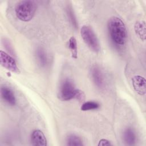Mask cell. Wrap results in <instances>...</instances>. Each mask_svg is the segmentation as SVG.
I'll list each match as a JSON object with an SVG mask.
<instances>
[{"label": "cell", "mask_w": 146, "mask_h": 146, "mask_svg": "<svg viewBox=\"0 0 146 146\" xmlns=\"http://www.w3.org/2000/svg\"><path fill=\"white\" fill-rule=\"evenodd\" d=\"M68 47L70 50L71 56L73 58L76 59L78 57V47L76 40L74 36H71L68 40Z\"/></svg>", "instance_id": "cell-14"}, {"label": "cell", "mask_w": 146, "mask_h": 146, "mask_svg": "<svg viewBox=\"0 0 146 146\" xmlns=\"http://www.w3.org/2000/svg\"><path fill=\"white\" fill-rule=\"evenodd\" d=\"M134 30L139 37L144 41L146 38V25L145 21L136 22L134 25Z\"/></svg>", "instance_id": "cell-10"}, {"label": "cell", "mask_w": 146, "mask_h": 146, "mask_svg": "<svg viewBox=\"0 0 146 146\" xmlns=\"http://www.w3.org/2000/svg\"><path fill=\"white\" fill-rule=\"evenodd\" d=\"M36 57L42 66H45L47 63V56L45 51L42 48H38L36 51Z\"/></svg>", "instance_id": "cell-13"}, {"label": "cell", "mask_w": 146, "mask_h": 146, "mask_svg": "<svg viewBox=\"0 0 146 146\" xmlns=\"http://www.w3.org/2000/svg\"><path fill=\"white\" fill-rule=\"evenodd\" d=\"M58 97L63 101H68L72 99L82 100L84 99V96L82 91L75 88L71 80L66 79L60 84L58 91Z\"/></svg>", "instance_id": "cell-2"}, {"label": "cell", "mask_w": 146, "mask_h": 146, "mask_svg": "<svg viewBox=\"0 0 146 146\" xmlns=\"http://www.w3.org/2000/svg\"><path fill=\"white\" fill-rule=\"evenodd\" d=\"M82 38L87 46L93 51L97 52L100 50L99 40L92 29L87 25H84L80 29Z\"/></svg>", "instance_id": "cell-4"}, {"label": "cell", "mask_w": 146, "mask_h": 146, "mask_svg": "<svg viewBox=\"0 0 146 146\" xmlns=\"http://www.w3.org/2000/svg\"><path fill=\"white\" fill-rule=\"evenodd\" d=\"M67 14H68V18L71 23V24L72 25V26L75 27L76 28L77 27V22H76V19L75 18V16L74 14V12L72 10V9L71 7H69L67 9Z\"/></svg>", "instance_id": "cell-16"}, {"label": "cell", "mask_w": 146, "mask_h": 146, "mask_svg": "<svg viewBox=\"0 0 146 146\" xmlns=\"http://www.w3.org/2000/svg\"><path fill=\"white\" fill-rule=\"evenodd\" d=\"M66 143L69 146H82L84 145L82 139L75 134L69 135L67 137Z\"/></svg>", "instance_id": "cell-12"}, {"label": "cell", "mask_w": 146, "mask_h": 146, "mask_svg": "<svg viewBox=\"0 0 146 146\" xmlns=\"http://www.w3.org/2000/svg\"><path fill=\"white\" fill-rule=\"evenodd\" d=\"M31 144L34 146L47 145V140L43 133L39 129H35L31 135Z\"/></svg>", "instance_id": "cell-8"}, {"label": "cell", "mask_w": 146, "mask_h": 146, "mask_svg": "<svg viewBox=\"0 0 146 146\" xmlns=\"http://www.w3.org/2000/svg\"><path fill=\"white\" fill-rule=\"evenodd\" d=\"M100 107V104L95 101H88L84 102L82 104L80 110L83 111L94 110L99 108Z\"/></svg>", "instance_id": "cell-15"}, {"label": "cell", "mask_w": 146, "mask_h": 146, "mask_svg": "<svg viewBox=\"0 0 146 146\" xmlns=\"http://www.w3.org/2000/svg\"><path fill=\"white\" fill-rule=\"evenodd\" d=\"M108 30L112 40L123 45L127 39V29L123 21L117 17H111L108 22Z\"/></svg>", "instance_id": "cell-1"}, {"label": "cell", "mask_w": 146, "mask_h": 146, "mask_svg": "<svg viewBox=\"0 0 146 146\" xmlns=\"http://www.w3.org/2000/svg\"><path fill=\"white\" fill-rule=\"evenodd\" d=\"M0 63L6 69L15 73L20 72L14 59L7 53L0 51Z\"/></svg>", "instance_id": "cell-5"}, {"label": "cell", "mask_w": 146, "mask_h": 146, "mask_svg": "<svg viewBox=\"0 0 146 146\" xmlns=\"http://www.w3.org/2000/svg\"><path fill=\"white\" fill-rule=\"evenodd\" d=\"M1 95L2 99L11 106L16 104V98L12 90L7 87L2 86L1 88Z\"/></svg>", "instance_id": "cell-9"}, {"label": "cell", "mask_w": 146, "mask_h": 146, "mask_svg": "<svg viewBox=\"0 0 146 146\" xmlns=\"http://www.w3.org/2000/svg\"><path fill=\"white\" fill-rule=\"evenodd\" d=\"M36 8V3L34 1H21L16 5L15 8V15L19 20L23 22H29L34 17Z\"/></svg>", "instance_id": "cell-3"}, {"label": "cell", "mask_w": 146, "mask_h": 146, "mask_svg": "<svg viewBox=\"0 0 146 146\" xmlns=\"http://www.w3.org/2000/svg\"><path fill=\"white\" fill-rule=\"evenodd\" d=\"M91 75L95 84L99 88L104 87V79L101 70L96 66L91 68Z\"/></svg>", "instance_id": "cell-7"}, {"label": "cell", "mask_w": 146, "mask_h": 146, "mask_svg": "<svg viewBox=\"0 0 146 146\" xmlns=\"http://www.w3.org/2000/svg\"><path fill=\"white\" fill-rule=\"evenodd\" d=\"M132 83L135 91L140 95L146 93V80L143 76L135 75L132 78Z\"/></svg>", "instance_id": "cell-6"}, {"label": "cell", "mask_w": 146, "mask_h": 146, "mask_svg": "<svg viewBox=\"0 0 146 146\" xmlns=\"http://www.w3.org/2000/svg\"><path fill=\"white\" fill-rule=\"evenodd\" d=\"M123 139L126 144L133 145L136 141V135L134 131L131 128H126L123 132Z\"/></svg>", "instance_id": "cell-11"}, {"label": "cell", "mask_w": 146, "mask_h": 146, "mask_svg": "<svg viewBox=\"0 0 146 146\" xmlns=\"http://www.w3.org/2000/svg\"><path fill=\"white\" fill-rule=\"evenodd\" d=\"M98 145V146H109V145H111L112 144L109 140L103 139L99 141V143Z\"/></svg>", "instance_id": "cell-17"}]
</instances>
